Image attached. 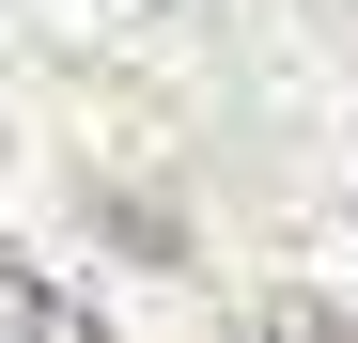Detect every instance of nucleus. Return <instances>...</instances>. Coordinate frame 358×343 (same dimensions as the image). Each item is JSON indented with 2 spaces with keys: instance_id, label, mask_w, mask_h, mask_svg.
Returning <instances> with one entry per match:
<instances>
[{
  "instance_id": "1",
  "label": "nucleus",
  "mask_w": 358,
  "mask_h": 343,
  "mask_svg": "<svg viewBox=\"0 0 358 343\" xmlns=\"http://www.w3.org/2000/svg\"><path fill=\"white\" fill-rule=\"evenodd\" d=\"M0 343H109V328H94V297H63L47 265L0 250Z\"/></svg>"
},
{
  "instance_id": "2",
  "label": "nucleus",
  "mask_w": 358,
  "mask_h": 343,
  "mask_svg": "<svg viewBox=\"0 0 358 343\" xmlns=\"http://www.w3.org/2000/svg\"><path fill=\"white\" fill-rule=\"evenodd\" d=\"M265 343H358V312H327V297H280V312H265Z\"/></svg>"
}]
</instances>
